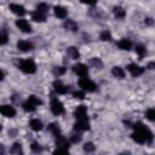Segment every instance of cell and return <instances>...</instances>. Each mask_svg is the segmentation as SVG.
<instances>
[{
	"label": "cell",
	"instance_id": "ffe728a7",
	"mask_svg": "<svg viewBox=\"0 0 155 155\" xmlns=\"http://www.w3.org/2000/svg\"><path fill=\"white\" fill-rule=\"evenodd\" d=\"M10 153L11 154H16V155H19L23 153V149H22V144L21 143H13L11 149H10Z\"/></svg>",
	"mask_w": 155,
	"mask_h": 155
},
{
	"label": "cell",
	"instance_id": "277c9868",
	"mask_svg": "<svg viewBox=\"0 0 155 155\" xmlns=\"http://www.w3.org/2000/svg\"><path fill=\"white\" fill-rule=\"evenodd\" d=\"M51 111L54 115H62L64 113V107H63L62 102L58 98H52V101H51Z\"/></svg>",
	"mask_w": 155,
	"mask_h": 155
},
{
	"label": "cell",
	"instance_id": "d4e9b609",
	"mask_svg": "<svg viewBox=\"0 0 155 155\" xmlns=\"http://www.w3.org/2000/svg\"><path fill=\"white\" fill-rule=\"evenodd\" d=\"M30 127H31L34 131H40V130L42 128V124H41V121L38 120V119H33V120L30 121Z\"/></svg>",
	"mask_w": 155,
	"mask_h": 155
},
{
	"label": "cell",
	"instance_id": "f35d334b",
	"mask_svg": "<svg viewBox=\"0 0 155 155\" xmlns=\"http://www.w3.org/2000/svg\"><path fill=\"white\" fill-rule=\"evenodd\" d=\"M84 4H87V5H94L97 2V0H81Z\"/></svg>",
	"mask_w": 155,
	"mask_h": 155
},
{
	"label": "cell",
	"instance_id": "d590c367",
	"mask_svg": "<svg viewBox=\"0 0 155 155\" xmlns=\"http://www.w3.org/2000/svg\"><path fill=\"white\" fill-rule=\"evenodd\" d=\"M54 155H61V154H68V148H57L54 151H53Z\"/></svg>",
	"mask_w": 155,
	"mask_h": 155
},
{
	"label": "cell",
	"instance_id": "4fadbf2b",
	"mask_svg": "<svg viewBox=\"0 0 155 155\" xmlns=\"http://www.w3.org/2000/svg\"><path fill=\"white\" fill-rule=\"evenodd\" d=\"M17 48H18L19 51L27 52V51L33 50V44L29 42V41H25V40H21V41L17 42Z\"/></svg>",
	"mask_w": 155,
	"mask_h": 155
},
{
	"label": "cell",
	"instance_id": "5bb4252c",
	"mask_svg": "<svg viewBox=\"0 0 155 155\" xmlns=\"http://www.w3.org/2000/svg\"><path fill=\"white\" fill-rule=\"evenodd\" d=\"M56 145H57V148H69V142L67 138H64L59 134L56 137Z\"/></svg>",
	"mask_w": 155,
	"mask_h": 155
},
{
	"label": "cell",
	"instance_id": "2e32d148",
	"mask_svg": "<svg viewBox=\"0 0 155 155\" xmlns=\"http://www.w3.org/2000/svg\"><path fill=\"white\" fill-rule=\"evenodd\" d=\"M54 15H56V17H58L61 19H64L67 17L68 12H67V10L63 6H56L54 7Z\"/></svg>",
	"mask_w": 155,
	"mask_h": 155
},
{
	"label": "cell",
	"instance_id": "6da1fadb",
	"mask_svg": "<svg viewBox=\"0 0 155 155\" xmlns=\"http://www.w3.org/2000/svg\"><path fill=\"white\" fill-rule=\"evenodd\" d=\"M133 128H134V132L132 133V139L134 142L139 144H144V143H150L153 140V133L143 124L137 122L134 124Z\"/></svg>",
	"mask_w": 155,
	"mask_h": 155
},
{
	"label": "cell",
	"instance_id": "30bf717a",
	"mask_svg": "<svg viewBox=\"0 0 155 155\" xmlns=\"http://www.w3.org/2000/svg\"><path fill=\"white\" fill-rule=\"evenodd\" d=\"M90 130V124H88V120L85 119V120H78L76 124H74V131H87Z\"/></svg>",
	"mask_w": 155,
	"mask_h": 155
},
{
	"label": "cell",
	"instance_id": "ab89813d",
	"mask_svg": "<svg viewBox=\"0 0 155 155\" xmlns=\"http://www.w3.org/2000/svg\"><path fill=\"white\" fill-rule=\"evenodd\" d=\"M148 68H149V69H154V68H155V63H154V62L149 63V64H148Z\"/></svg>",
	"mask_w": 155,
	"mask_h": 155
},
{
	"label": "cell",
	"instance_id": "5b68a950",
	"mask_svg": "<svg viewBox=\"0 0 155 155\" xmlns=\"http://www.w3.org/2000/svg\"><path fill=\"white\" fill-rule=\"evenodd\" d=\"M73 70H74L75 74H78V75L81 76V78H85V76H87V74H88L87 67H86L85 64H82V63H76V64H74V65H73Z\"/></svg>",
	"mask_w": 155,
	"mask_h": 155
},
{
	"label": "cell",
	"instance_id": "d6a6232c",
	"mask_svg": "<svg viewBox=\"0 0 155 155\" xmlns=\"http://www.w3.org/2000/svg\"><path fill=\"white\" fill-rule=\"evenodd\" d=\"M30 148H31V150L34 151V153H40V151H42V147L39 144V143H31V145H30Z\"/></svg>",
	"mask_w": 155,
	"mask_h": 155
},
{
	"label": "cell",
	"instance_id": "7c38bea8",
	"mask_svg": "<svg viewBox=\"0 0 155 155\" xmlns=\"http://www.w3.org/2000/svg\"><path fill=\"white\" fill-rule=\"evenodd\" d=\"M10 10L17 16H24L25 15V8L19 4H11L10 5Z\"/></svg>",
	"mask_w": 155,
	"mask_h": 155
},
{
	"label": "cell",
	"instance_id": "9c48e42d",
	"mask_svg": "<svg viewBox=\"0 0 155 155\" xmlns=\"http://www.w3.org/2000/svg\"><path fill=\"white\" fill-rule=\"evenodd\" d=\"M0 111H1V114H2L4 116H6V117H13V116L16 115V109H15L12 105H7V104L2 105V107L0 108Z\"/></svg>",
	"mask_w": 155,
	"mask_h": 155
},
{
	"label": "cell",
	"instance_id": "4316f807",
	"mask_svg": "<svg viewBox=\"0 0 155 155\" xmlns=\"http://www.w3.org/2000/svg\"><path fill=\"white\" fill-rule=\"evenodd\" d=\"M145 116H147V119H148V120H150V121H154V122H155V109H154V108L148 109V110H147V113H145Z\"/></svg>",
	"mask_w": 155,
	"mask_h": 155
},
{
	"label": "cell",
	"instance_id": "83f0119b",
	"mask_svg": "<svg viewBox=\"0 0 155 155\" xmlns=\"http://www.w3.org/2000/svg\"><path fill=\"white\" fill-rule=\"evenodd\" d=\"M101 40H103V41H110V40H111V34H110V31L103 30V31L101 33Z\"/></svg>",
	"mask_w": 155,
	"mask_h": 155
},
{
	"label": "cell",
	"instance_id": "ba28073f",
	"mask_svg": "<svg viewBox=\"0 0 155 155\" xmlns=\"http://www.w3.org/2000/svg\"><path fill=\"white\" fill-rule=\"evenodd\" d=\"M16 25L23 33H31V27L25 19H17L16 21Z\"/></svg>",
	"mask_w": 155,
	"mask_h": 155
},
{
	"label": "cell",
	"instance_id": "f546056e",
	"mask_svg": "<svg viewBox=\"0 0 155 155\" xmlns=\"http://www.w3.org/2000/svg\"><path fill=\"white\" fill-rule=\"evenodd\" d=\"M94 149H96V147H94L93 143H91V142L85 143V145H84V150L87 151V153H92V151H94Z\"/></svg>",
	"mask_w": 155,
	"mask_h": 155
},
{
	"label": "cell",
	"instance_id": "836d02e7",
	"mask_svg": "<svg viewBox=\"0 0 155 155\" xmlns=\"http://www.w3.org/2000/svg\"><path fill=\"white\" fill-rule=\"evenodd\" d=\"M65 73V68L64 67H56V68H53V74L54 75H62V74H64Z\"/></svg>",
	"mask_w": 155,
	"mask_h": 155
},
{
	"label": "cell",
	"instance_id": "8992f818",
	"mask_svg": "<svg viewBox=\"0 0 155 155\" xmlns=\"http://www.w3.org/2000/svg\"><path fill=\"white\" fill-rule=\"evenodd\" d=\"M127 70L131 73L132 76H138V75H142L144 73V68L139 67L138 64H134V63H131L127 65Z\"/></svg>",
	"mask_w": 155,
	"mask_h": 155
},
{
	"label": "cell",
	"instance_id": "4dcf8cb0",
	"mask_svg": "<svg viewBox=\"0 0 155 155\" xmlns=\"http://www.w3.org/2000/svg\"><path fill=\"white\" fill-rule=\"evenodd\" d=\"M36 10L46 15V13H47V11H48V6H47L46 4H44V2H41V4H39V5H38V7H36Z\"/></svg>",
	"mask_w": 155,
	"mask_h": 155
},
{
	"label": "cell",
	"instance_id": "7a4b0ae2",
	"mask_svg": "<svg viewBox=\"0 0 155 155\" xmlns=\"http://www.w3.org/2000/svg\"><path fill=\"white\" fill-rule=\"evenodd\" d=\"M19 69L25 74H34L36 71V65L31 59H23L19 62Z\"/></svg>",
	"mask_w": 155,
	"mask_h": 155
},
{
	"label": "cell",
	"instance_id": "1f68e13d",
	"mask_svg": "<svg viewBox=\"0 0 155 155\" xmlns=\"http://www.w3.org/2000/svg\"><path fill=\"white\" fill-rule=\"evenodd\" d=\"M7 42V33L5 29L1 30V35H0V44L1 45H5Z\"/></svg>",
	"mask_w": 155,
	"mask_h": 155
},
{
	"label": "cell",
	"instance_id": "ac0fdd59",
	"mask_svg": "<svg viewBox=\"0 0 155 155\" xmlns=\"http://www.w3.org/2000/svg\"><path fill=\"white\" fill-rule=\"evenodd\" d=\"M67 53H68L69 58H71V59H78V58L80 57V53H79L78 48H76V47H74V46H71V47H68V50H67Z\"/></svg>",
	"mask_w": 155,
	"mask_h": 155
},
{
	"label": "cell",
	"instance_id": "9a60e30c",
	"mask_svg": "<svg viewBox=\"0 0 155 155\" xmlns=\"http://www.w3.org/2000/svg\"><path fill=\"white\" fill-rule=\"evenodd\" d=\"M117 47H119L120 50H126V51H128V50H131V47H132V42H131L128 39H121V40L117 42Z\"/></svg>",
	"mask_w": 155,
	"mask_h": 155
},
{
	"label": "cell",
	"instance_id": "e575fe53",
	"mask_svg": "<svg viewBox=\"0 0 155 155\" xmlns=\"http://www.w3.org/2000/svg\"><path fill=\"white\" fill-rule=\"evenodd\" d=\"M81 134H80V132L78 131V133H74L73 136H71V138H70V140L73 142V143H79L80 140H81Z\"/></svg>",
	"mask_w": 155,
	"mask_h": 155
},
{
	"label": "cell",
	"instance_id": "e0dca14e",
	"mask_svg": "<svg viewBox=\"0 0 155 155\" xmlns=\"http://www.w3.org/2000/svg\"><path fill=\"white\" fill-rule=\"evenodd\" d=\"M31 18H33L35 22H45V19H46V15L36 10V11L31 12Z\"/></svg>",
	"mask_w": 155,
	"mask_h": 155
},
{
	"label": "cell",
	"instance_id": "3957f363",
	"mask_svg": "<svg viewBox=\"0 0 155 155\" xmlns=\"http://www.w3.org/2000/svg\"><path fill=\"white\" fill-rule=\"evenodd\" d=\"M79 86L81 87V90L87 91V92H93V91H96V88H97L96 84H94L92 80L87 79L86 76H85V78H81V79L79 80Z\"/></svg>",
	"mask_w": 155,
	"mask_h": 155
},
{
	"label": "cell",
	"instance_id": "74e56055",
	"mask_svg": "<svg viewBox=\"0 0 155 155\" xmlns=\"http://www.w3.org/2000/svg\"><path fill=\"white\" fill-rule=\"evenodd\" d=\"M91 64H93L96 68H102V62L98 58H92L91 59Z\"/></svg>",
	"mask_w": 155,
	"mask_h": 155
},
{
	"label": "cell",
	"instance_id": "60d3db41",
	"mask_svg": "<svg viewBox=\"0 0 155 155\" xmlns=\"http://www.w3.org/2000/svg\"><path fill=\"white\" fill-rule=\"evenodd\" d=\"M144 22H145L147 24H153V21H151V18H147Z\"/></svg>",
	"mask_w": 155,
	"mask_h": 155
},
{
	"label": "cell",
	"instance_id": "cb8c5ba5",
	"mask_svg": "<svg viewBox=\"0 0 155 155\" xmlns=\"http://www.w3.org/2000/svg\"><path fill=\"white\" fill-rule=\"evenodd\" d=\"M22 107H23L24 111H29V113H30V111H34V110L36 109V105H35V104H33V103H31L30 101H28V99L23 103V105H22Z\"/></svg>",
	"mask_w": 155,
	"mask_h": 155
},
{
	"label": "cell",
	"instance_id": "52a82bcc",
	"mask_svg": "<svg viewBox=\"0 0 155 155\" xmlns=\"http://www.w3.org/2000/svg\"><path fill=\"white\" fill-rule=\"evenodd\" d=\"M87 108L85 105H79L75 111H74V116L76 117V120H85L87 119Z\"/></svg>",
	"mask_w": 155,
	"mask_h": 155
},
{
	"label": "cell",
	"instance_id": "484cf974",
	"mask_svg": "<svg viewBox=\"0 0 155 155\" xmlns=\"http://www.w3.org/2000/svg\"><path fill=\"white\" fill-rule=\"evenodd\" d=\"M136 52H137V54H138L139 59H142V58L145 56L147 50H145V47H144L143 45H137V46H136Z\"/></svg>",
	"mask_w": 155,
	"mask_h": 155
},
{
	"label": "cell",
	"instance_id": "8fae6325",
	"mask_svg": "<svg viewBox=\"0 0 155 155\" xmlns=\"http://www.w3.org/2000/svg\"><path fill=\"white\" fill-rule=\"evenodd\" d=\"M53 90L58 94H64L68 92V86L63 85V82L61 80H56V81H53Z\"/></svg>",
	"mask_w": 155,
	"mask_h": 155
},
{
	"label": "cell",
	"instance_id": "f1b7e54d",
	"mask_svg": "<svg viewBox=\"0 0 155 155\" xmlns=\"http://www.w3.org/2000/svg\"><path fill=\"white\" fill-rule=\"evenodd\" d=\"M28 101H30V102H31L33 104H35L36 107H38V105H40V104L42 103V102H41V99H40L39 97H36V96H34V94H31V96H29V97H28Z\"/></svg>",
	"mask_w": 155,
	"mask_h": 155
},
{
	"label": "cell",
	"instance_id": "7402d4cb",
	"mask_svg": "<svg viewBox=\"0 0 155 155\" xmlns=\"http://www.w3.org/2000/svg\"><path fill=\"white\" fill-rule=\"evenodd\" d=\"M47 130H48L53 136H56V137L61 134V130H59L58 125H57V124H54V122L50 124V125H48V127H47Z\"/></svg>",
	"mask_w": 155,
	"mask_h": 155
},
{
	"label": "cell",
	"instance_id": "603a6c76",
	"mask_svg": "<svg viewBox=\"0 0 155 155\" xmlns=\"http://www.w3.org/2000/svg\"><path fill=\"white\" fill-rule=\"evenodd\" d=\"M111 73H113L114 76H116V78H119V79L125 78V71H124V69L120 68V67H114V68L111 69Z\"/></svg>",
	"mask_w": 155,
	"mask_h": 155
},
{
	"label": "cell",
	"instance_id": "44dd1931",
	"mask_svg": "<svg viewBox=\"0 0 155 155\" xmlns=\"http://www.w3.org/2000/svg\"><path fill=\"white\" fill-rule=\"evenodd\" d=\"M113 12H114V15H115L116 18H124L126 16V11L122 7H120V6H115L113 8Z\"/></svg>",
	"mask_w": 155,
	"mask_h": 155
},
{
	"label": "cell",
	"instance_id": "8d00e7d4",
	"mask_svg": "<svg viewBox=\"0 0 155 155\" xmlns=\"http://www.w3.org/2000/svg\"><path fill=\"white\" fill-rule=\"evenodd\" d=\"M73 96H74L75 98H78V99H84V97H85L84 90H82V91H75V92L73 93Z\"/></svg>",
	"mask_w": 155,
	"mask_h": 155
},
{
	"label": "cell",
	"instance_id": "d6986e66",
	"mask_svg": "<svg viewBox=\"0 0 155 155\" xmlns=\"http://www.w3.org/2000/svg\"><path fill=\"white\" fill-rule=\"evenodd\" d=\"M64 28L67 29V30H70V31H78V25H76V23L74 22V21H71V19H68V21H65V23H64Z\"/></svg>",
	"mask_w": 155,
	"mask_h": 155
}]
</instances>
